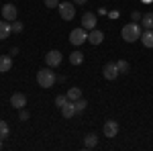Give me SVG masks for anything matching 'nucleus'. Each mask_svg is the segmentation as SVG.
<instances>
[{"instance_id": "24", "label": "nucleus", "mask_w": 153, "mask_h": 151, "mask_svg": "<svg viewBox=\"0 0 153 151\" xmlns=\"http://www.w3.org/2000/svg\"><path fill=\"white\" fill-rule=\"evenodd\" d=\"M31 118V115H29V110H25V108H21L19 110V121H29Z\"/></svg>"}, {"instance_id": "23", "label": "nucleus", "mask_w": 153, "mask_h": 151, "mask_svg": "<svg viewBox=\"0 0 153 151\" xmlns=\"http://www.w3.org/2000/svg\"><path fill=\"white\" fill-rule=\"evenodd\" d=\"M65 102H68V96H65V94H59V96H55V106H57V108H61Z\"/></svg>"}, {"instance_id": "26", "label": "nucleus", "mask_w": 153, "mask_h": 151, "mask_svg": "<svg viewBox=\"0 0 153 151\" xmlns=\"http://www.w3.org/2000/svg\"><path fill=\"white\" fill-rule=\"evenodd\" d=\"M131 19H133V21H135V23H139V21H141L143 19V14L139 10H133V14H131Z\"/></svg>"}, {"instance_id": "21", "label": "nucleus", "mask_w": 153, "mask_h": 151, "mask_svg": "<svg viewBox=\"0 0 153 151\" xmlns=\"http://www.w3.org/2000/svg\"><path fill=\"white\" fill-rule=\"evenodd\" d=\"M117 68H118V74H129V70H131L129 61H125V59L117 61Z\"/></svg>"}, {"instance_id": "22", "label": "nucleus", "mask_w": 153, "mask_h": 151, "mask_svg": "<svg viewBox=\"0 0 153 151\" xmlns=\"http://www.w3.org/2000/svg\"><path fill=\"white\" fill-rule=\"evenodd\" d=\"M74 104H76V112H84V110H86V106H88V102H86L84 98H78Z\"/></svg>"}, {"instance_id": "3", "label": "nucleus", "mask_w": 153, "mask_h": 151, "mask_svg": "<svg viewBox=\"0 0 153 151\" xmlns=\"http://www.w3.org/2000/svg\"><path fill=\"white\" fill-rule=\"evenodd\" d=\"M86 41H88V33H86L84 27L71 29V33H70V43L71 45H82V43H86Z\"/></svg>"}, {"instance_id": "6", "label": "nucleus", "mask_w": 153, "mask_h": 151, "mask_svg": "<svg viewBox=\"0 0 153 151\" xmlns=\"http://www.w3.org/2000/svg\"><path fill=\"white\" fill-rule=\"evenodd\" d=\"M61 53H59L57 49H51V51H49L47 55H45V63H47L49 68H57L59 63H61Z\"/></svg>"}, {"instance_id": "2", "label": "nucleus", "mask_w": 153, "mask_h": 151, "mask_svg": "<svg viewBox=\"0 0 153 151\" xmlns=\"http://www.w3.org/2000/svg\"><path fill=\"white\" fill-rule=\"evenodd\" d=\"M37 82L41 88H51L55 84V74L49 70V68H43V70L37 71Z\"/></svg>"}, {"instance_id": "27", "label": "nucleus", "mask_w": 153, "mask_h": 151, "mask_svg": "<svg viewBox=\"0 0 153 151\" xmlns=\"http://www.w3.org/2000/svg\"><path fill=\"white\" fill-rule=\"evenodd\" d=\"M45 6L47 8H55V6H59V0H45Z\"/></svg>"}, {"instance_id": "20", "label": "nucleus", "mask_w": 153, "mask_h": 151, "mask_svg": "<svg viewBox=\"0 0 153 151\" xmlns=\"http://www.w3.org/2000/svg\"><path fill=\"white\" fill-rule=\"evenodd\" d=\"M141 23L145 29H153V12H147V14H143Z\"/></svg>"}, {"instance_id": "10", "label": "nucleus", "mask_w": 153, "mask_h": 151, "mask_svg": "<svg viewBox=\"0 0 153 151\" xmlns=\"http://www.w3.org/2000/svg\"><path fill=\"white\" fill-rule=\"evenodd\" d=\"M82 27L86 29V31L96 29V14L94 12H86V14L82 16Z\"/></svg>"}, {"instance_id": "14", "label": "nucleus", "mask_w": 153, "mask_h": 151, "mask_svg": "<svg viewBox=\"0 0 153 151\" xmlns=\"http://www.w3.org/2000/svg\"><path fill=\"white\" fill-rule=\"evenodd\" d=\"M96 145H98V135H96V133H88V135L84 137V147H86V149H94Z\"/></svg>"}, {"instance_id": "12", "label": "nucleus", "mask_w": 153, "mask_h": 151, "mask_svg": "<svg viewBox=\"0 0 153 151\" xmlns=\"http://www.w3.org/2000/svg\"><path fill=\"white\" fill-rule=\"evenodd\" d=\"M59 110H61V115H63V118H74V116L78 115V112H76V104H74L71 100H68V102H65V104L61 106Z\"/></svg>"}, {"instance_id": "28", "label": "nucleus", "mask_w": 153, "mask_h": 151, "mask_svg": "<svg viewBox=\"0 0 153 151\" xmlns=\"http://www.w3.org/2000/svg\"><path fill=\"white\" fill-rule=\"evenodd\" d=\"M88 0H74V4H78V6H82V4H86Z\"/></svg>"}, {"instance_id": "16", "label": "nucleus", "mask_w": 153, "mask_h": 151, "mask_svg": "<svg viewBox=\"0 0 153 151\" xmlns=\"http://www.w3.org/2000/svg\"><path fill=\"white\" fill-rule=\"evenodd\" d=\"M10 33H12V25L8 21H0V39H8Z\"/></svg>"}, {"instance_id": "8", "label": "nucleus", "mask_w": 153, "mask_h": 151, "mask_svg": "<svg viewBox=\"0 0 153 151\" xmlns=\"http://www.w3.org/2000/svg\"><path fill=\"white\" fill-rule=\"evenodd\" d=\"M102 76H104L106 80H117L118 76H120V74H118V68H117V63H106L104 65V70H102Z\"/></svg>"}, {"instance_id": "25", "label": "nucleus", "mask_w": 153, "mask_h": 151, "mask_svg": "<svg viewBox=\"0 0 153 151\" xmlns=\"http://www.w3.org/2000/svg\"><path fill=\"white\" fill-rule=\"evenodd\" d=\"M12 33H23V23L12 21Z\"/></svg>"}, {"instance_id": "11", "label": "nucleus", "mask_w": 153, "mask_h": 151, "mask_svg": "<svg viewBox=\"0 0 153 151\" xmlns=\"http://www.w3.org/2000/svg\"><path fill=\"white\" fill-rule=\"evenodd\" d=\"M102 41H104V33H102V31L92 29V31L88 33V43H90V45H100Z\"/></svg>"}, {"instance_id": "17", "label": "nucleus", "mask_w": 153, "mask_h": 151, "mask_svg": "<svg viewBox=\"0 0 153 151\" xmlns=\"http://www.w3.org/2000/svg\"><path fill=\"white\" fill-rule=\"evenodd\" d=\"M70 63H71V65H82V63H84V53H82V51H71Z\"/></svg>"}, {"instance_id": "18", "label": "nucleus", "mask_w": 153, "mask_h": 151, "mask_svg": "<svg viewBox=\"0 0 153 151\" xmlns=\"http://www.w3.org/2000/svg\"><path fill=\"white\" fill-rule=\"evenodd\" d=\"M65 96H68V100L76 102L78 98H82V90H80V88H76V86H71L70 90H68V94H65Z\"/></svg>"}, {"instance_id": "7", "label": "nucleus", "mask_w": 153, "mask_h": 151, "mask_svg": "<svg viewBox=\"0 0 153 151\" xmlns=\"http://www.w3.org/2000/svg\"><path fill=\"white\" fill-rule=\"evenodd\" d=\"M16 16H19V10H16V6L14 4H6V6H2V19L4 21H16Z\"/></svg>"}, {"instance_id": "1", "label": "nucleus", "mask_w": 153, "mask_h": 151, "mask_svg": "<svg viewBox=\"0 0 153 151\" xmlns=\"http://www.w3.org/2000/svg\"><path fill=\"white\" fill-rule=\"evenodd\" d=\"M141 27H139V23H127L123 29H120V35H123V39L127 41V43H135L137 39H141Z\"/></svg>"}, {"instance_id": "9", "label": "nucleus", "mask_w": 153, "mask_h": 151, "mask_svg": "<svg viewBox=\"0 0 153 151\" xmlns=\"http://www.w3.org/2000/svg\"><path fill=\"white\" fill-rule=\"evenodd\" d=\"M10 104L16 108V110H21V108H25L27 106V96H25L23 92H14L10 96Z\"/></svg>"}, {"instance_id": "13", "label": "nucleus", "mask_w": 153, "mask_h": 151, "mask_svg": "<svg viewBox=\"0 0 153 151\" xmlns=\"http://www.w3.org/2000/svg\"><path fill=\"white\" fill-rule=\"evenodd\" d=\"M141 43L147 49L153 47V29H145V33H141Z\"/></svg>"}, {"instance_id": "29", "label": "nucleus", "mask_w": 153, "mask_h": 151, "mask_svg": "<svg viewBox=\"0 0 153 151\" xmlns=\"http://www.w3.org/2000/svg\"><path fill=\"white\" fill-rule=\"evenodd\" d=\"M0 149H2V139H0Z\"/></svg>"}, {"instance_id": "5", "label": "nucleus", "mask_w": 153, "mask_h": 151, "mask_svg": "<svg viewBox=\"0 0 153 151\" xmlns=\"http://www.w3.org/2000/svg\"><path fill=\"white\" fill-rule=\"evenodd\" d=\"M118 123L117 121H106L104 127H102V131H104V137H108V139H114L118 135Z\"/></svg>"}, {"instance_id": "15", "label": "nucleus", "mask_w": 153, "mask_h": 151, "mask_svg": "<svg viewBox=\"0 0 153 151\" xmlns=\"http://www.w3.org/2000/svg\"><path fill=\"white\" fill-rule=\"evenodd\" d=\"M12 68V57L10 55H0V74H6Z\"/></svg>"}, {"instance_id": "4", "label": "nucleus", "mask_w": 153, "mask_h": 151, "mask_svg": "<svg viewBox=\"0 0 153 151\" xmlns=\"http://www.w3.org/2000/svg\"><path fill=\"white\" fill-rule=\"evenodd\" d=\"M57 8H59V16H61L63 21H74V16H76V6H71L70 2H61Z\"/></svg>"}, {"instance_id": "19", "label": "nucleus", "mask_w": 153, "mask_h": 151, "mask_svg": "<svg viewBox=\"0 0 153 151\" xmlns=\"http://www.w3.org/2000/svg\"><path fill=\"white\" fill-rule=\"evenodd\" d=\"M10 135V127H8V123L6 121H0V139H6Z\"/></svg>"}]
</instances>
